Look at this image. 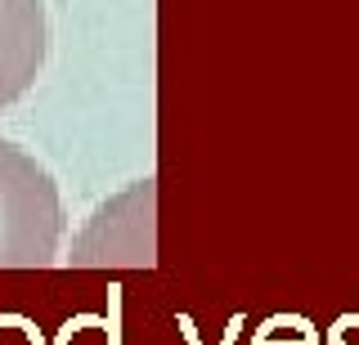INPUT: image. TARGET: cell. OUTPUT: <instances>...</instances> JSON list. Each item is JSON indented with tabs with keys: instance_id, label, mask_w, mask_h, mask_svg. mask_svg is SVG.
<instances>
[{
	"instance_id": "1",
	"label": "cell",
	"mask_w": 359,
	"mask_h": 345,
	"mask_svg": "<svg viewBox=\"0 0 359 345\" xmlns=\"http://www.w3.org/2000/svg\"><path fill=\"white\" fill-rule=\"evenodd\" d=\"M59 188L36 157L0 139V265H45L59 251Z\"/></svg>"
},
{
	"instance_id": "2",
	"label": "cell",
	"mask_w": 359,
	"mask_h": 345,
	"mask_svg": "<svg viewBox=\"0 0 359 345\" xmlns=\"http://www.w3.org/2000/svg\"><path fill=\"white\" fill-rule=\"evenodd\" d=\"M45 36L50 31L41 0H0V108H9L36 85Z\"/></svg>"
}]
</instances>
